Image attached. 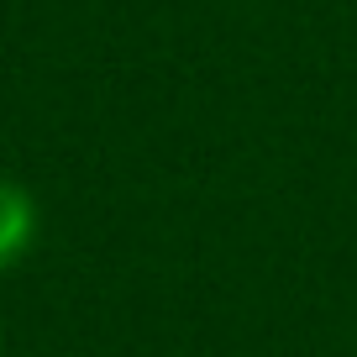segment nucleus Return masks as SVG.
Here are the masks:
<instances>
[{
    "instance_id": "nucleus-1",
    "label": "nucleus",
    "mask_w": 357,
    "mask_h": 357,
    "mask_svg": "<svg viewBox=\"0 0 357 357\" xmlns=\"http://www.w3.org/2000/svg\"><path fill=\"white\" fill-rule=\"evenodd\" d=\"M37 200L16 178H0V273L26 257V247L37 242Z\"/></svg>"
},
{
    "instance_id": "nucleus-2",
    "label": "nucleus",
    "mask_w": 357,
    "mask_h": 357,
    "mask_svg": "<svg viewBox=\"0 0 357 357\" xmlns=\"http://www.w3.org/2000/svg\"><path fill=\"white\" fill-rule=\"evenodd\" d=\"M0 352H6V321H0Z\"/></svg>"
}]
</instances>
